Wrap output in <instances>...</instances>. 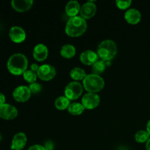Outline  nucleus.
Returning a JSON list of instances; mask_svg holds the SVG:
<instances>
[{
	"instance_id": "f257e3e1",
	"label": "nucleus",
	"mask_w": 150,
	"mask_h": 150,
	"mask_svg": "<svg viewBox=\"0 0 150 150\" xmlns=\"http://www.w3.org/2000/svg\"><path fill=\"white\" fill-rule=\"evenodd\" d=\"M7 65L10 73L19 76L23 74L27 70L28 59L23 54H15L9 58Z\"/></svg>"
},
{
	"instance_id": "f03ea898",
	"label": "nucleus",
	"mask_w": 150,
	"mask_h": 150,
	"mask_svg": "<svg viewBox=\"0 0 150 150\" xmlns=\"http://www.w3.org/2000/svg\"><path fill=\"white\" fill-rule=\"evenodd\" d=\"M87 23L86 20L81 16L70 18L65 26V32L68 36L77 38L81 36L86 31Z\"/></svg>"
},
{
	"instance_id": "7ed1b4c3",
	"label": "nucleus",
	"mask_w": 150,
	"mask_h": 150,
	"mask_svg": "<svg viewBox=\"0 0 150 150\" xmlns=\"http://www.w3.org/2000/svg\"><path fill=\"white\" fill-rule=\"evenodd\" d=\"M97 54L103 61L110 62L117 54V44L111 40L102 41L98 45Z\"/></svg>"
},
{
	"instance_id": "20e7f679",
	"label": "nucleus",
	"mask_w": 150,
	"mask_h": 150,
	"mask_svg": "<svg viewBox=\"0 0 150 150\" xmlns=\"http://www.w3.org/2000/svg\"><path fill=\"white\" fill-rule=\"evenodd\" d=\"M105 81L103 79L98 75H86L83 80V86L87 92L91 93H97L103 89Z\"/></svg>"
},
{
	"instance_id": "39448f33",
	"label": "nucleus",
	"mask_w": 150,
	"mask_h": 150,
	"mask_svg": "<svg viewBox=\"0 0 150 150\" xmlns=\"http://www.w3.org/2000/svg\"><path fill=\"white\" fill-rule=\"evenodd\" d=\"M83 85L77 81L69 83L64 89V94L66 98L70 100H73L79 98L83 92Z\"/></svg>"
},
{
	"instance_id": "423d86ee",
	"label": "nucleus",
	"mask_w": 150,
	"mask_h": 150,
	"mask_svg": "<svg viewBox=\"0 0 150 150\" xmlns=\"http://www.w3.org/2000/svg\"><path fill=\"white\" fill-rule=\"evenodd\" d=\"M100 102V96L96 93L88 92L85 94L81 100V103L85 108V109H93L99 105Z\"/></svg>"
},
{
	"instance_id": "0eeeda50",
	"label": "nucleus",
	"mask_w": 150,
	"mask_h": 150,
	"mask_svg": "<svg viewBox=\"0 0 150 150\" xmlns=\"http://www.w3.org/2000/svg\"><path fill=\"white\" fill-rule=\"evenodd\" d=\"M31 95H32V92L29 86H23V85L17 86L13 92V98L19 103L26 102L29 100Z\"/></svg>"
},
{
	"instance_id": "6e6552de",
	"label": "nucleus",
	"mask_w": 150,
	"mask_h": 150,
	"mask_svg": "<svg viewBox=\"0 0 150 150\" xmlns=\"http://www.w3.org/2000/svg\"><path fill=\"white\" fill-rule=\"evenodd\" d=\"M56 73H57V72H56L54 67H53L52 65H50V64H45L40 66V68L37 74H38V78L40 79L48 81L51 80L55 77Z\"/></svg>"
},
{
	"instance_id": "1a4fd4ad",
	"label": "nucleus",
	"mask_w": 150,
	"mask_h": 150,
	"mask_svg": "<svg viewBox=\"0 0 150 150\" xmlns=\"http://www.w3.org/2000/svg\"><path fill=\"white\" fill-rule=\"evenodd\" d=\"M18 116V109L8 103L0 105V118L5 120H12Z\"/></svg>"
},
{
	"instance_id": "9d476101",
	"label": "nucleus",
	"mask_w": 150,
	"mask_h": 150,
	"mask_svg": "<svg viewBox=\"0 0 150 150\" xmlns=\"http://www.w3.org/2000/svg\"><path fill=\"white\" fill-rule=\"evenodd\" d=\"M96 10L97 7L95 3L92 1H89L81 6L79 13H80L81 17L86 20V19H90L93 18L96 13Z\"/></svg>"
},
{
	"instance_id": "9b49d317",
	"label": "nucleus",
	"mask_w": 150,
	"mask_h": 150,
	"mask_svg": "<svg viewBox=\"0 0 150 150\" xmlns=\"http://www.w3.org/2000/svg\"><path fill=\"white\" fill-rule=\"evenodd\" d=\"M9 36L11 40L16 43H21L26 39V32L20 26H13L10 28Z\"/></svg>"
},
{
	"instance_id": "f8f14e48",
	"label": "nucleus",
	"mask_w": 150,
	"mask_h": 150,
	"mask_svg": "<svg viewBox=\"0 0 150 150\" xmlns=\"http://www.w3.org/2000/svg\"><path fill=\"white\" fill-rule=\"evenodd\" d=\"M98 54L92 50H86L80 55V61L85 65H93L98 61Z\"/></svg>"
},
{
	"instance_id": "ddd939ff",
	"label": "nucleus",
	"mask_w": 150,
	"mask_h": 150,
	"mask_svg": "<svg viewBox=\"0 0 150 150\" xmlns=\"http://www.w3.org/2000/svg\"><path fill=\"white\" fill-rule=\"evenodd\" d=\"M27 137L24 133H18L13 137L11 144V149L21 150L26 146Z\"/></svg>"
},
{
	"instance_id": "4468645a",
	"label": "nucleus",
	"mask_w": 150,
	"mask_h": 150,
	"mask_svg": "<svg viewBox=\"0 0 150 150\" xmlns=\"http://www.w3.org/2000/svg\"><path fill=\"white\" fill-rule=\"evenodd\" d=\"M48 55V49L44 44L40 43L35 45L33 49V57L38 62H42L45 60Z\"/></svg>"
},
{
	"instance_id": "2eb2a0df",
	"label": "nucleus",
	"mask_w": 150,
	"mask_h": 150,
	"mask_svg": "<svg viewBox=\"0 0 150 150\" xmlns=\"http://www.w3.org/2000/svg\"><path fill=\"white\" fill-rule=\"evenodd\" d=\"M33 3L32 0H13L11 1L13 8L20 13L29 10L32 7Z\"/></svg>"
},
{
	"instance_id": "dca6fc26",
	"label": "nucleus",
	"mask_w": 150,
	"mask_h": 150,
	"mask_svg": "<svg viewBox=\"0 0 150 150\" xmlns=\"http://www.w3.org/2000/svg\"><path fill=\"white\" fill-rule=\"evenodd\" d=\"M125 18L130 24H137L142 19V15L138 10L134 8L129 9L125 13Z\"/></svg>"
},
{
	"instance_id": "f3484780",
	"label": "nucleus",
	"mask_w": 150,
	"mask_h": 150,
	"mask_svg": "<svg viewBox=\"0 0 150 150\" xmlns=\"http://www.w3.org/2000/svg\"><path fill=\"white\" fill-rule=\"evenodd\" d=\"M81 7L80 6L79 1H70L69 2H67L65 7L66 14L70 18L77 16V15L80 13Z\"/></svg>"
},
{
	"instance_id": "a211bd4d",
	"label": "nucleus",
	"mask_w": 150,
	"mask_h": 150,
	"mask_svg": "<svg viewBox=\"0 0 150 150\" xmlns=\"http://www.w3.org/2000/svg\"><path fill=\"white\" fill-rule=\"evenodd\" d=\"M76 48L71 44L64 45L62 47L61 51H60V54H61L62 57L66 59H71L74 57V56L76 55Z\"/></svg>"
},
{
	"instance_id": "6ab92c4d",
	"label": "nucleus",
	"mask_w": 150,
	"mask_h": 150,
	"mask_svg": "<svg viewBox=\"0 0 150 150\" xmlns=\"http://www.w3.org/2000/svg\"><path fill=\"white\" fill-rule=\"evenodd\" d=\"M85 108L83 107V105H82V103H72L70 104L68 108V112L70 114L74 116H78L81 114L84 111Z\"/></svg>"
},
{
	"instance_id": "aec40b11",
	"label": "nucleus",
	"mask_w": 150,
	"mask_h": 150,
	"mask_svg": "<svg viewBox=\"0 0 150 150\" xmlns=\"http://www.w3.org/2000/svg\"><path fill=\"white\" fill-rule=\"evenodd\" d=\"M70 76L73 80H75V81H77L83 80L86 76V74L83 69L80 67H74L70 71Z\"/></svg>"
},
{
	"instance_id": "412c9836",
	"label": "nucleus",
	"mask_w": 150,
	"mask_h": 150,
	"mask_svg": "<svg viewBox=\"0 0 150 150\" xmlns=\"http://www.w3.org/2000/svg\"><path fill=\"white\" fill-rule=\"evenodd\" d=\"M70 100L65 96H60L55 100V107L58 110H64L68 108L70 102Z\"/></svg>"
},
{
	"instance_id": "4be33fe9",
	"label": "nucleus",
	"mask_w": 150,
	"mask_h": 150,
	"mask_svg": "<svg viewBox=\"0 0 150 150\" xmlns=\"http://www.w3.org/2000/svg\"><path fill=\"white\" fill-rule=\"evenodd\" d=\"M105 67H106L105 62L103 60H98L92 65V73L99 76L100 74L103 73L104 70H105Z\"/></svg>"
},
{
	"instance_id": "5701e85b",
	"label": "nucleus",
	"mask_w": 150,
	"mask_h": 150,
	"mask_svg": "<svg viewBox=\"0 0 150 150\" xmlns=\"http://www.w3.org/2000/svg\"><path fill=\"white\" fill-rule=\"evenodd\" d=\"M150 135L147 131L139 130L135 135V139L138 143H144L149 139Z\"/></svg>"
},
{
	"instance_id": "b1692460",
	"label": "nucleus",
	"mask_w": 150,
	"mask_h": 150,
	"mask_svg": "<svg viewBox=\"0 0 150 150\" xmlns=\"http://www.w3.org/2000/svg\"><path fill=\"white\" fill-rule=\"evenodd\" d=\"M23 76L24 80L29 83H35L38 77L37 73H35V72H33L31 70H26V71L23 74Z\"/></svg>"
},
{
	"instance_id": "393cba45",
	"label": "nucleus",
	"mask_w": 150,
	"mask_h": 150,
	"mask_svg": "<svg viewBox=\"0 0 150 150\" xmlns=\"http://www.w3.org/2000/svg\"><path fill=\"white\" fill-rule=\"evenodd\" d=\"M116 4L118 8L121 10H125L127 9L132 4L131 0H125V1H122V0H117Z\"/></svg>"
},
{
	"instance_id": "a878e982",
	"label": "nucleus",
	"mask_w": 150,
	"mask_h": 150,
	"mask_svg": "<svg viewBox=\"0 0 150 150\" xmlns=\"http://www.w3.org/2000/svg\"><path fill=\"white\" fill-rule=\"evenodd\" d=\"M29 88L32 93L38 94L41 91V89H42V86H41L40 83L35 82V83H30L29 86Z\"/></svg>"
},
{
	"instance_id": "bb28decb",
	"label": "nucleus",
	"mask_w": 150,
	"mask_h": 150,
	"mask_svg": "<svg viewBox=\"0 0 150 150\" xmlns=\"http://www.w3.org/2000/svg\"><path fill=\"white\" fill-rule=\"evenodd\" d=\"M44 148L45 150H54V144L51 141L48 140L45 142L44 144Z\"/></svg>"
},
{
	"instance_id": "cd10ccee",
	"label": "nucleus",
	"mask_w": 150,
	"mask_h": 150,
	"mask_svg": "<svg viewBox=\"0 0 150 150\" xmlns=\"http://www.w3.org/2000/svg\"><path fill=\"white\" fill-rule=\"evenodd\" d=\"M28 150H45L43 146H41L39 144H35L33 146H30V147L28 149Z\"/></svg>"
},
{
	"instance_id": "c85d7f7f",
	"label": "nucleus",
	"mask_w": 150,
	"mask_h": 150,
	"mask_svg": "<svg viewBox=\"0 0 150 150\" xmlns=\"http://www.w3.org/2000/svg\"><path fill=\"white\" fill-rule=\"evenodd\" d=\"M30 68H31V70H32V71L35 72V73H38V70H39V68H40V66L38 65V64H35V63H34V64H31Z\"/></svg>"
},
{
	"instance_id": "c756f323",
	"label": "nucleus",
	"mask_w": 150,
	"mask_h": 150,
	"mask_svg": "<svg viewBox=\"0 0 150 150\" xmlns=\"http://www.w3.org/2000/svg\"><path fill=\"white\" fill-rule=\"evenodd\" d=\"M5 100H6V98H5V96L4 95V94L0 92V105H2V104L5 103Z\"/></svg>"
},
{
	"instance_id": "7c9ffc66",
	"label": "nucleus",
	"mask_w": 150,
	"mask_h": 150,
	"mask_svg": "<svg viewBox=\"0 0 150 150\" xmlns=\"http://www.w3.org/2000/svg\"><path fill=\"white\" fill-rule=\"evenodd\" d=\"M146 150H150V138L149 140L146 142Z\"/></svg>"
},
{
	"instance_id": "2f4dec72",
	"label": "nucleus",
	"mask_w": 150,
	"mask_h": 150,
	"mask_svg": "<svg viewBox=\"0 0 150 150\" xmlns=\"http://www.w3.org/2000/svg\"><path fill=\"white\" fill-rule=\"evenodd\" d=\"M146 131L149 133V134L150 135V120L147 123V125H146Z\"/></svg>"
},
{
	"instance_id": "473e14b6",
	"label": "nucleus",
	"mask_w": 150,
	"mask_h": 150,
	"mask_svg": "<svg viewBox=\"0 0 150 150\" xmlns=\"http://www.w3.org/2000/svg\"><path fill=\"white\" fill-rule=\"evenodd\" d=\"M119 150H127V149H125V148H120V149H119Z\"/></svg>"
},
{
	"instance_id": "72a5a7b5",
	"label": "nucleus",
	"mask_w": 150,
	"mask_h": 150,
	"mask_svg": "<svg viewBox=\"0 0 150 150\" xmlns=\"http://www.w3.org/2000/svg\"><path fill=\"white\" fill-rule=\"evenodd\" d=\"M1 139H2V137H1V134H0V142H1Z\"/></svg>"
}]
</instances>
